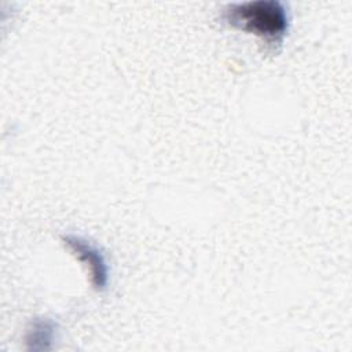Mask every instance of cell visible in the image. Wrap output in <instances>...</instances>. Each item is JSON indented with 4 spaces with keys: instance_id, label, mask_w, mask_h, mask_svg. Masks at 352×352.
<instances>
[{
    "instance_id": "2",
    "label": "cell",
    "mask_w": 352,
    "mask_h": 352,
    "mask_svg": "<svg viewBox=\"0 0 352 352\" xmlns=\"http://www.w3.org/2000/svg\"><path fill=\"white\" fill-rule=\"evenodd\" d=\"M65 243L72 249V252L81 261L85 263V265L88 267V270L91 272L92 285L96 289L104 287L106 280H107V270H106L104 261H103L102 256L99 254V252L95 248H92L89 243H87L85 241L76 238V236H66Z\"/></svg>"
},
{
    "instance_id": "1",
    "label": "cell",
    "mask_w": 352,
    "mask_h": 352,
    "mask_svg": "<svg viewBox=\"0 0 352 352\" xmlns=\"http://www.w3.org/2000/svg\"><path fill=\"white\" fill-rule=\"evenodd\" d=\"M223 19L230 26L258 36L267 45L282 44L289 18L279 1H248L230 4L223 10Z\"/></svg>"
}]
</instances>
